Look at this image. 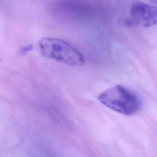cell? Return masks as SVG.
I'll return each instance as SVG.
<instances>
[{
    "instance_id": "5",
    "label": "cell",
    "mask_w": 157,
    "mask_h": 157,
    "mask_svg": "<svg viewBox=\"0 0 157 157\" xmlns=\"http://www.w3.org/2000/svg\"><path fill=\"white\" fill-rule=\"evenodd\" d=\"M154 2L157 5V0H155V1H154Z\"/></svg>"
},
{
    "instance_id": "2",
    "label": "cell",
    "mask_w": 157,
    "mask_h": 157,
    "mask_svg": "<svg viewBox=\"0 0 157 157\" xmlns=\"http://www.w3.org/2000/svg\"><path fill=\"white\" fill-rule=\"evenodd\" d=\"M41 54L50 59L69 66H80L85 63L83 55L70 43L56 38L44 37L38 43Z\"/></svg>"
},
{
    "instance_id": "1",
    "label": "cell",
    "mask_w": 157,
    "mask_h": 157,
    "mask_svg": "<svg viewBox=\"0 0 157 157\" xmlns=\"http://www.w3.org/2000/svg\"><path fill=\"white\" fill-rule=\"evenodd\" d=\"M98 99L110 109L128 116L136 113L141 107L139 97L121 85H116L105 90L99 95Z\"/></svg>"
},
{
    "instance_id": "3",
    "label": "cell",
    "mask_w": 157,
    "mask_h": 157,
    "mask_svg": "<svg viewBox=\"0 0 157 157\" xmlns=\"http://www.w3.org/2000/svg\"><path fill=\"white\" fill-rule=\"evenodd\" d=\"M132 23L150 27L157 24V6H151L139 1H134L130 7Z\"/></svg>"
},
{
    "instance_id": "4",
    "label": "cell",
    "mask_w": 157,
    "mask_h": 157,
    "mask_svg": "<svg viewBox=\"0 0 157 157\" xmlns=\"http://www.w3.org/2000/svg\"><path fill=\"white\" fill-rule=\"evenodd\" d=\"M32 48V46L31 45H28L26 47H23V48H21L20 49V52L23 54L26 53L27 52H28L29 50H30V49Z\"/></svg>"
}]
</instances>
